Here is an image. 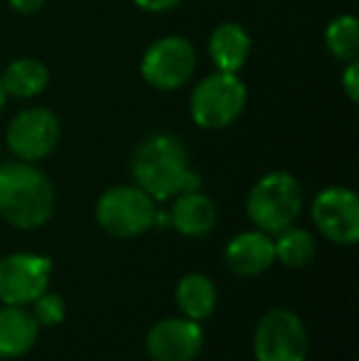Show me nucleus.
I'll list each match as a JSON object with an SVG mask.
<instances>
[{
    "instance_id": "obj_16",
    "label": "nucleus",
    "mask_w": 359,
    "mask_h": 361,
    "mask_svg": "<svg viewBox=\"0 0 359 361\" xmlns=\"http://www.w3.org/2000/svg\"><path fill=\"white\" fill-rule=\"evenodd\" d=\"M219 302V293L209 276L205 273H187L175 286V305H178L180 314L195 322H205L212 317Z\"/></svg>"
},
{
    "instance_id": "obj_19",
    "label": "nucleus",
    "mask_w": 359,
    "mask_h": 361,
    "mask_svg": "<svg viewBox=\"0 0 359 361\" xmlns=\"http://www.w3.org/2000/svg\"><path fill=\"white\" fill-rule=\"evenodd\" d=\"M325 44L337 62H350L359 54V20L352 13H342L325 27Z\"/></svg>"
},
{
    "instance_id": "obj_11",
    "label": "nucleus",
    "mask_w": 359,
    "mask_h": 361,
    "mask_svg": "<svg viewBox=\"0 0 359 361\" xmlns=\"http://www.w3.org/2000/svg\"><path fill=\"white\" fill-rule=\"evenodd\" d=\"M205 347L202 322L187 317L158 319L145 334V352L153 361H195Z\"/></svg>"
},
{
    "instance_id": "obj_21",
    "label": "nucleus",
    "mask_w": 359,
    "mask_h": 361,
    "mask_svg": "<svg viewBox=\"0 0 359 361\" xmlns=\"http://www.w3.org/2000/svg\"><path fill=\"white\" fill-rule=\"evenodd\" d=\"M345 72H342V89H345L347 99L352 101V104H357L359 101V62L357 59H350V62H345Z\"/></svg>"
},
{
    "instance_id": "obj_20",
    "label": "nucleus",
    "mask_w": 359,
    "mask_h": 361,
    "mask_svg": "<svg viewBox=\"0 0 359 361\" xmlns=\"http://www.w3.org/2000/svg\"><path fill=\"white\" fill-rule=\"evenodd\" d=\"M30 310H32L35 319H37V324L42 329L57 327V324H62L64 317H67V302H64V298L57 293H49V290H44V293L30 305Z\"/></svg>"
},
{
    "instance_id": "obj_15",
    "label": "nucleus",
    "mask_w": 359,
    "mask_h": 361,
    "mask_svg": "<svg viewBox=\"0 0 359 361\" xmlns=\"http://www.w3.org/2000/svg\"><path fill=\"white\" fill-rule=\"evenodd\" d=\"M207 52L214 64L217 72L239 74L244 64L249 62L251 54V37L241 25L236 23H221L212 30Z\"/></svg>"
},
{
    "instance_id": "obj_8",
    "label": "nucleus",
    "mask_w": 359,
    "mask_h": 361,
    "mask_svg": "<svg viewBox=\"0 0 359 361\" xmlns=\"http://www.w3.org/2000/svg\"><path fill=\"white\" fill-rule=\"evenodd\" d=\"M62 138V123L57 114L44 106H30L20 111L5 128V145L13 157L25 162H39L54 152Z\"/></svg>"
},
{
    "instance_id": "obj_3",
    "label": "nucleus",
    "mask_w": 359,
    "mask_h": 361,
    "mask_svg": "<svg viewBox=\"0 0 359 361\" xmlns=\"http://www.w3.org/2000/svg\"><path fill=\"white\" fill-rule=\"evenodd\" d=\"M303 185L286 170H271L254 182L246 197V216L254 228L276 236L278 231L298 224L303 212Z\"/></svg>"
},
{
    "instance_id": "obj_24",
    "label": "nucleus",
    "mask_w": 359,
    "mask_h": 361,
    "mask_svg": "<svg viewBox=\"0 0 359 361\" xmlns=\"http://www.w3.org/2000/svg\"><path fill=\"white\" fill-rule=\"evenodd\" d=\"M5 99H8V94H5V89H3V81H0V111H3V106H5Z\"/></svg>"
},
{
    "instance_id": "obj_17",
    "label": "nucleus",
    "mask_w": 359,
    "mask_h": 361,
    "mask_svg": "<svg viewBox=\"0 0 359 361\" xmlns=\"http://www.w3.org/2000/svg\"><path fill=\"white\" fill-rule=\"evenodd\" d=\"M0 81L13 99H35L49 86V69L35 57H18L5 67Z\"/></svg>"
},
{
    "instance_id": "obj_18",
    "label": "nucleus",
    "mask_w": 359,
    "mask_h": 361,
    "mask_svg": "<svg viewBox=\"0 0 359 361\" xmlns=\"http://www.w3.org/2000/svg\"><path fill=\"white\" fill-rule=\"evenodd\" d=\"M273 251H276V261H281L286 268H305L315 261L317 241L312 231L293 224L273 236Z\"/></svg>"
},
{
    "instance_id": "obj_14",
    "label": "nucleus",
    "mask_w": 359,
    "mask_h": 361,
    "mask_svg": "<svg viewBox=\"0 0 359 361\" xmlns=\"http://www.w3.org/2000/svg\"><path fill=\"white\" fill-rule=\"evenodd\" d=\"M42 327L32 310L23 305H0V359H20L35 349Z\"/></svg>"
},
{
    "instance_id": "obj_22",
    "label": "nucleus",
    "mask_w": 359,
    "mask_h": 361,
    "mask_svg": "<svg viewBox=\"0 0 359 361\" xmlns=\"http://www.w3.org/2000/svg\"><path fill=\"white\" fill-rule=\"evenodd\" d=\"M182 0H133L135 8L145 10V13H168V10L178 8Z\"/></svg>"
},
{
    "instance_id": "obj_6",
    "label": "nucleus",
    "mask_w": 359,
    "mask_h": 361,
    "mask_svg": "<svg viewBox=\"0 0 359 361\" xmlns=\"http://www.w3.org/2000/svg\"><path fill=\"white\" fill-rule=\"evenodd\" d=\"M308 329L300 314L288 307H271L254 329L256 361H308Z\"/></svg>"
},
{
    "instance_id": "obj_13",
    "label": "nucleus",
    "mask_w": 359,
    "mask_h": 361,
    "mask_svg": "<svg viewBox=\"0 0 359 361\" xmlns=\"http://www.w3.org/2000/svg\"><path fill=\"white\" fill-rule=\"evenodd\" d=\"M170 214V228L187 238H202L209 236L217 226V204L209 195L202 190L182 192V195L173 197V207L168 209Z\"/></svg>"
},
{
    "instance_id": "obj_4",
    "label": "nucleus",
    "mask_w": 359,
    "mask_h": 361,
    "mask_svg": "<svg viewBox=\"0 0 359 361\" xmlns=\"http://www.w3.org/2000/svg\"><path fill=\"white\" fill-rule=\"evenodd\" d=\"M249 89L239 74L212 72L192 89L190 116L205 130H221L231 126L246 109Z\"/></svg>"
},
{
    "instance_id": "obj_23",
    "label": "nucleus",
    "mask_w": 359,
    "mask_h": 361,
    "mask_svg": "<svg viewBox=\"0 0 359 361\" xmlns=\"http://www.w3.org/2000/svg\"><path fill=\"white\" fill-rule=\"evenodd\" d=\"M44 3H47V0H8L10 8H13L15 13H20V15L37 13L39 8H44Z\"/></svg>"
},
{
    "instance_id": "obj_7",
    "label": "nucleus",
    "mask_w": 359,
    "mask_h": 361,
    "mask_svg": "<svg viewBox=\"0 0 359 361\" xmlns=\"http://www.w3.org/2000/svg\"><path fill=\"white\" fill-rule=\"evenodd\" d=\"M197 69V49L182 35H165L148 44L140 57V76L158 91H178Z\"/></svg>"
},
{
    "instance_id": "obj_1",
    "label": "nucleus",
    "mask_w": 359,
    "mask_h": 361,
    "mask_svg": "<svg viewBox=\"0 0 359 361\" xmlns=\"http://www.w3.org/2000/svg\"><path fill=\"white\" fill-rule=\"evenodd\" d=\"M133 185L155 202H168L182 192L202 187V177L190 162V152L175 133L160 130L140 140L130 157Z\"/></svg>"
},
{
    "instance_id": "obj_9",
    "label": "nucleus",
    "mask_w": 359,
    "mask_h": 361,
    "mask_svg": "<svg viewBox=\"0 0 359 361\" xmlns=\"http://www.w3.org/2000/svg\"><path fill=\"white\" fill-rule=\"evenodd\" d=\"M312 226L335 246H355L359 241V197L350 187H325L310 204Z\"/></svg>"
},
{
    "instance_id": "obj_12",
    "label": "nucleus",
    "mask_w": 359,
    "mask_h": 361,
    "mask_svg": "<svg viewBox=\"0 0 359 361\" xmlns=\"http://www.w3.org/2000/svg\"><path fill=\"white\" fill-rule=\"evenodd\" d=\"M276 263L273 251V236L259 228L239 231L226 241L224 246V266L229 273L239 278H256L264 276Z\"/></svg>"
},
{
    "instance_id": "obj_2",
    "label": "nucleus",
    "mask_w": 359,
    "mask_h": 361,
    "mask_svg": "<svg viewBox=\"0 0 359 361\" xmlns=\"http://www.w3.org/2000/svg\"><path fill=\"white\" fill-rule=\"evenodd\" d=\"M57 209L54 185L35 162L0 160V219L20 231L42 228Z\"/></svg>"
},
{
    "instance_id": "obj_5",
    "label": "nucleus",
    "mask_w": 359,
    "mask_h": 361,
    "mask_svg": "<svg viewBox=\"0 0 359 361\" xmlns=\"http://www.w3.org/2000/svg\"><path fill=\"white\" fill-rule=\"evenodd\" d=\"M158 202L138 185H114L96 200L99 228L114 238H135L153 228Z\"/></svg>"
},
{
    "instance_id": "obj_10",
    "label": "nucleus",
    "mask_w": 359,
    "mask_h": 361,
    "mask_svg": "<svg viewBox=\"0 0 359 361\" xmlns=\"http://www.w3.org/2000/svg\"><path fill=\"white\" fill-rule=\"evenodd\" d=\"M52 281V261L42 253L15 251L0 258V305L30 307Z\"/></svg>"
}]
</instances>
